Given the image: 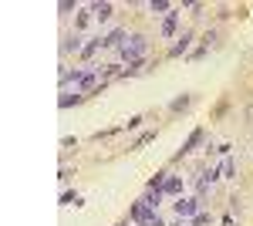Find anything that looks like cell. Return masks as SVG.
<instances>
[{
	"mask_svg": "<svg viewBox=\"0 0 253 226\" xmlns=\"http://www.w3.org/2000/svg\"><path fill=\"white\" fill-rule=\"evenodd\" d=\"M172 226H189V223H186V220H175V223Z\"/></svg>",
	"mask_w": 253,
	"mask_h": 226,
	"instance_id": "cb8c5ba5",
	"label": "cell"
},
{
	"mask_svg": "<svg viewBox=\"0 0 253 226\" xmlns=\"http://www.w3.org/2000/svg\"><path fill=\"white\" fill-rule=\"evenodd\" d=\"M162 196H175V199H179V196H182V179H179V176H169L166 186H162Z\"/></svg>",
	"mask_w": 253,
	"mask_h": 226,
	"instance_id": "9c48e42d",
	"label": "cell"
},
{
	"mask_svg": "<svg viewBox=\"0 0 253 226\" xmlns=\"http://www.w3.org/2000/svg\"><path fill=\"white\" fill-rule=\"evenodd\" d=\"M145 51H149V41H145V34H132V38L125 41L122 47H118V54L125 57L128 64H142Z\"/></svg>",
	"mask_w": 253,
	"mask_h": 226,
	"instance_id": "6da1fadb",
	"label": "cell"
},
{
	"mask_svg": "<svg viewBox=\"0 0 253 226\" xmlns=\"http://www.w3.org/2000/svg\"><path fill=\"white\" fill-rule=\"evenodd\" d=\"M91 14H95V20H98V24H105V20H108L112 14H115V7H112L108 0H98V3H91Z\"/></svg>",
	"mask_w": 253,
	"mask_h": 226,
	"instance_id": "8992f818",
	"label": "cell"
},
{
	"mask_svg": "<svg viewBox=\"0 0 253 226\" xmlns=\"http://www.w3.org/2000/svg\"><path fill=\"white\" fill-rule=\"evenodd\" d=\"M189 226H213V213H206V209H199L193 220H189Z\"/></svg>",
	"mask_w": 253,
	"mask_h": 226,
	"instance_id": "4fadbf2b",
	"label": "cell"
},
{
	"mask_svg": "<svg viewBox=\"0 0 253 226\" xmlns=\"http://www.w3.org/2000/svg\"><path fill=\"white\" fill-rule=\"evenodd\" d=\"M199 209H203V199H182V196L175 199V216L179 220H193Z\"/></svg>",
	"mask_w": 253,
	"mask_h": 226,
	"instance_id": "7a4b0ae2",
	"label": "cell"
},
{
	"mask_svg": "<svg viewBox=\"0 0 253 226\" xmlns=\"http://www.w3.org/2000/svg\"><path fill=\"white\" fill-rule=\"evenodd\" d=\"M71 203H75V206H81V199L75 196V192H71V189H68V192L61 196V206H71Z\"/></svg>",
	"mask_w": 253,
	"mask_h": 226,
	"instance_id": "ffe728a7",
	"label": "cell"
},
{
	"mask_svg": "<svg viewBox=\"0 0 253 226\" xmlns=\"http://www.w3.org/2000/svg\"><path fill=\"white\" fill-rule=\"evenodd\" d=\"M175 34H179V10L166 14V20H162V38H175Z\"/></svg>",
	"mask_w": 253,
	"mask_h": 226,
	"instance_id": "52a82bcc",
	"label": "cell"
},
{
	"mask_svg": "<svg viewBox=\"0 0 253 226\" xmlns=\"http://www.w3.org/2000/svg\"><path fill=\"white\" fill-rule=\"evenodd\" d=\"M128 216H132V223H138V226H149L152 220H156V209H149L145 203H142V199H138L135 206H132V213H128Z\"/></svg>",
	"mask_w": 253,
	"mask_h": 226,
	"instance_id": "3957f363",
	"label": "cell"
},
{
	"mask_svg": "<svg viewBox=\"0 0 253 226\" xmlns=\"http://www.w3.org/2000/svg\"><path fill=\"white\" fill-rule=\"evenodd\" d=\"M189 44H193V31H182V34L175 38V44L169 47V57H179V54H186V51H189Z\"/></svg>",
	"mask_w": 253,
	"mask_h": 226,
	"instance_id": "277c9868",
	"label": "cell"
},
{
	"mask_svg": "<svg viewBox=\"0 0 253 226\" xmlns=\"http://www.w3.org/2000/svg\"><path fill=\"white\" fill-rule=\"evenodd\" d=\"M219 179H236V159L233 155H226V159H223V166H219Z\"/></svg>",
	"mask_w": 253,
	"mask_h": 226,
	"instance_id": "30bf717a",
	"label": "cell"
},
{
	"mask_svg": "<svg viewBox=\"0 0 253 226\" xmlns=\"http://www.w3.org/2000/svg\"><path fill=\"white\" fill-rule=\"evenodd\" d=\"M162 199H166V196H162L159 189H145V196H142V203H145L149 209H159V203H162Z\"/></svg>",
	"mask_w": 253,
	"mask_h": 226,
	"instance_id": "7c38bea8",
	"label": "cell"
},
{
	"mask_svg": "<svg viewBox=\"0 0 253 226\" xmlns=\"http://www.w3.org/2000/svg\"><path fill=\"white\" fill-rule=\"evenodd\" d=\"M149 142H156V132H142L135 138V145H132V149H142V145H149Z\"/></svg>",
	"mask_w": 253,
	"mask_h": 226,
	"instance_id": "d6986e66",
	"label": "cell"
},
{
	"mask_svg": "<svg viewBox=\"0 0 253 226\" xmlns=\"http://www.w3.org/2000/svg\"><path fill=\"white\" fill-rule=\"evenodd\" d=\"M122 44H125V31H122V27L108 31V34L101 38V47H122Z\"/></svg>",
	"mask_w": 253,
	"mask_h": 226,
	"instance_id": "ba28073f",
	"label": "cell"
},
{
	"mask_svg": "<svg viewBox=\"0 0 253 226\" xmlns=\"http://www.w3.org/2000/svg\"><path fill=\"white\" fill-rule=\"evenodd\" d=\"M149 10H152V14H172V3H169V0H152Z\"/></svg>",
	"mask_w": 253,
	"mask_h": 226,
	"instance_id": "2e32d148",
	"label": "cell"
},
{
	"mask_svg": "<svg viewBox=\"0 0 253 226\" xmlns=\"http://www.w3.org/2000/svg\"><path fill=\"white\" fill-rule=\"evenodd\" d=\"M98 47H101V38H91V41H88V44H84V51H81V57H84V61H88V57L95 54Z\"/></svg>",
	"mask_w": 253,
	"mask_h": 226,
	"instance_id": "ac0fdd59",
	"label": "cell"
},
{
	"mask_svg": "<svg viewBox=\"0 0 253 226\" xmlns=\"http://www.w3.org/2000/svg\"><path fill=\"white\" fill-rule=\"evenodd\" d=\"M71 10H78L75 0H61V3H58V14H71Z\"/></svg>",
	"mask_w": 253,
	"mask_h": 226,
	"instance_id": "44dd1931",
	"label": "cell"
},
{
	"mask_svg": "<svg viewBox=\"0 0 253 226\" xmlns=\"http://www.w3.org/2000/svg\"><path fill=\"white\" fill-rule=\"evenodd\" d=\"M61 51H64V54H71V51H84V47H81V38H78V34H64Z\"/></svg>",
	"mask_w": 253,
	"mask_h": 226,
	"instance_id": "8fae6325",
	"label": "cell"
},
{
	"mask_svg": "<svg viewBox=\"0 0 253 226\" xmlns=\"http://www.w3.org/2000/svg\"><path fill=\"white\" fill-rule=\"evenodd\" d=\"M203 138H206V129H196V132L189 135V138H186V145H182V149L175 152V159H182V155H189V152H193L196 145H199V142H203Z\"/></svg>",
	"mask_w": 253,
	"mask_h": 226,
	"instance_id": "5b68a950",
	"label": "cell"
},
{
	"mask_svg": "<svg viewBox=\"0 0 253 226\" xmlns=\"http://www.w3.org/2000/svg\"><path fill=\"white\" fill-rule=\"evenodd\" d=\"M91 17H95V14H91V7H84V10L78 14V20H75V34H78L81 27H88V24H91Z\"/></svg>",
	"mask_w": 253,
	"mask_h": 226,
	"instance_id": "9a60e30c",
	"label": "cell"
},
{
	"mask_svg": "<svg viewBox=\"0 0 253 226\" xmlns=\"http://www.w3.org/2000/svg\"><path fill=\"white\" fill-rule=\"evenodd\" d=\"M149 226H166V223H162V216H159V213H156V220H152V223H149Z\"/></svg>",
	"mask_w": 253,
	"mask_h": 226,
	"instance_id": "603a6c76",
	"label": "cell"
},
{
	"mask_svg": "<svg viewBox=\"0 0 253 226\" xmlns=\"http://www.w3.org/2000/svg\"><path fill=\"white\" fill-rule=\"evenodd\" d=\"M138 125H142V115H135V118H128V122H125V129H128V132L138 129Z\"/></svg>",
	"mask_w": 253,
	"mask_h": 226,
	"instance_id": "7402d4cb",
	"label": "cell"
},
{
	"mask_svg": "<svg viewBox=\"0 0 253 226\" xmlns=\"http://www.w3.org/2000/svg\"><path fill=\"white\" fill-rule=\"evenodd\" d=\"M193 105V98L189 94H179V98H172V105H169V112H186Z\"/></svg>",
	"mask_w": 253,
	"mask_h": 226,
	"instance_id": "5bb4252c",
	"label": "cell"
},
{
	"mask_svg": "<svg viewBox=\"0 0 253 226\" xmlns=\"http://www.w3.org/2000/svg\"><path fill=\"white\" fill-rule=\"evenodd\" d=\"M81 98H84L81 91H75V94H68V91H64V94H61V108H71V105H78Z\"/></svg>",
	"mask_w": 253,
	"mask_h": 226,
	"instance_id": "e0dca14e",
	"label": "cell"
}]
</instances>
